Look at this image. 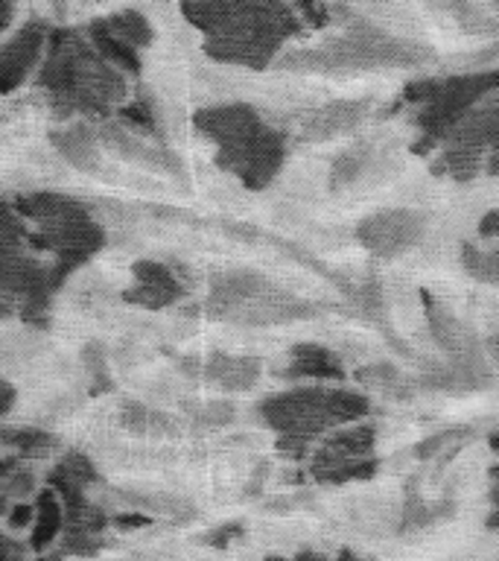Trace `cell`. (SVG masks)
Instances as JSON below:
<instances>
[{
  "instance_id": "cell-1",
  "label": "cell",
  "mask_w": 499,
  "mask_h": 561,
  "mask_svg": "<svg viewBox=\"0 0 499 561\" xmlns=\"http://www.w3.org/2000/svg\"><path fill=\"white\" fill-rule=\"evenodd\" d=\"M266 427L278 436H298L315 442L345 421L365 419L371 412L365 394L324 386H298L292 392L271 394L257 407Z\"/></svg>"
},
{
  "instance_id": "cell-2",
  "label": "cell",
  "mask_w": 499,
  "mask_h": 561,
  "mask_svg": "<svg viewBox=\"0 0 499 561\" xmlns=\"http://www.w3.org/2000/svg\"><path fill=\"white\" fill-rule=\"evenodd\" d=\"M497 88V73H459V77L441 79V88L432 103L423 105V112L418 114V126L423 131V138L415 147V152H427L444 140L459 123L473 112V105L479 103L481 96L490 94Z\"/></svg>"
},
{
  "instance_id": "cell-3",
  "label": "cell",
  "mask_w": 499,
  "mask_h": 561,
  "mask_svg": "<svg viewBox=\"0 0 499 561\" xmlns=\"http://www.w3.org/2000/svg\"><path fill=\"white\" fill-rule=\"evenodd\" d=\"M283 158H287V140L280 131L269 129L266 123L245 131L243 138H236L234 144L219 147L217 152L219 167L240 175V182L248 191H263L280 173Z\"/></svg>"
},
{
  "instance_id": "cell-4",
  "label": "cell",
  "mask_w": 499,
  "mask_h": 561,
  "mask_svg": "<svg viewBox=\"0 0 499 561\" xmlns=\"http://www.w3.org/2000/svg\"><path fill=\"white\" fill-rule=\"evenodd\" d=\"M423 228H427V219L418 210H376V214L359 222L357 240L374 257L392 261V257H401V254H406L420 243Z\"/></svg>"
},
{
  "instance_id": "cell-5",
  "label": "cell",
  "mask_w": 499,
  "mask_h": 561,
  "mask_svg": "<svg viewBox=\"0 0 499 561\" xmlns=\"http://www.w3.org/2000/svg\"><path fill=\"white\" fill-rule=\"evenodd\" d=\"M44 50V26L35 24L21 26L15 38L0 44V94H9L26 82L30 70L38 65Z\"/></svg>"
},
{
  "instance_id": "cell-6",
  "label": "cell",
  "mask_w": 499,
  "mask_h": 561,
  "mask_svg": "<svg viewBox=\"0 0 499 561\" xmlns=\"http://www.w3.org/2000/svg\"><path fill=\"white\" fill-rule=\"evenodd\" d=\"M196 129L201 135H208L217 147H228L236 138H243L245 131H252L254 126H260L263 117L257 108L248 103H228V105H213V108H201L193 117Z\"/></svg>"
},
{
  "instance_id": "cell-7",
  "label": "cell",
  "mask_w": 499,
  "mask_h": 561,
  "mask_svg": "<svg viewBox=\"0 0 499 561\" xmlns=\"http://www.w3.org/2000/svg\"><path fill=\"white\" fill-rule=\"evenodd\" d=\"M374 424H350V427L333 430L330 436L322 442V447L313 454V471H327V468H336V465L368 459L371 450H374Z\"/></svg>"
},
{
  "instance_id": "cell-8",
  "label": "cell",
  "mask_w": 499,
  "mask_h": 561,
  "mask_svg": "<svg viewBox=\"0 0 499 561\" xmlns=\"http://www.w3.org/2000/svg\"><path fill=\"white\" fill-rule=\"evenodd\" d=\"M12 210H15V217L21 219V222H24V219H33V222H38V228L56 226V222H65V219L91 217L85 202L53 191L24 193V196H18V199L12 202Z\"/></svg>"
},
{
  "instance_id": "cell-9",
  "label": "cell",
  "mask_w": 499,
  "mask_h": 561,
  "mask_svg": "<svg viewBox=\"0 0 499 561\" xmlns=\"http://www.w3.org/2000/svg\"><path fill=\"white\" fill-rule=\"evenodd\" d=\"M205 377L222 392H248L260 380V359L213 354L205 366Z\"/></svg>"
},
{
  "instance_id": "cell-10",
  "label": "cell",
  "mask_w": 499,
  "mask_h": 561,
  "mask_svg": "<svg viewBox=\"0 0 499 561\" xmlns=\"http://www.w3.org/2000/svg\"><path fill=\"white\" fill-rule=\"evenodd\" d=\"M0 289L9 293V296H15L18 301L33 296V293H42V289H50V284H47V266L33 261V257H24V254L7 257V261H0Z\"/></svg>"
},
{
  "instance_id": "cell-11",
  "label": "cell",
  "mask_w": 499,
  "mask_h": 561,
  "mask_svg": "<svg viewBox=\"0 0 499 561\" xmlns=\"http://www.w3.org/2000/svg\"><path fill=\"white\" fill-rule=\"evenodd\" d=\"M423 305H427V316H429V331L436 336V342L441 348L453 357H462V354H471L476 351V342H473L471 331L464 328L453 313H446L444 307L438 305L436 298L423 293Z\"/></svg>"
},
{
  "instance_id": "cell-12",
  "label": "cell",
  "mask_w": 499,
  "mask_h": 561,
  "mask_svg": "<svg viewBox=\"0 0 499 561\" xmlns=\"http://www.w3.org/2000/svg\"><path fill=\"white\" fill-rule=\"evenodd\" d=\"M53 147L59 149V156L70 161L79 170H94L100 161V140L96 131L88 123H70L65 129L53 131Z\"/></svg>"
},
{
  "instance_id": "cell-13",
  "label": "cell",
  "mask_w": 499,
  "mask_h": 561,
  "mask_svg": "<svg viewBox=\"0 0 499 561\" xmlns=\"http://www.w3.org/2000/svg\"><path fill=\"white\" fill-rule=\"evenodd\" d=\"M283 377H313V380H341L339 359L333 357L324 345H295L292 348V366H287Z\"/></svg>"
},
{
  "instance_id": "cell-14",
  "label": "cell",
  "mask_w": 499,
  "mask_h": 561,
  "mask_svg": "<svg viewBox=\"0 0 499 561\" xmlns=\"http://www.w3.org/2000/svg\"><path fill=\"white\" fill-rule=\"evenodd\" d=\"M365 114V103H350V100H339V103L324 105L322 112L310 117L306 135L310 138H333V135H345V131L357 129L359 121Z\"/></svg>"
},
{
  "instance_id": "cell-15",
  "label": "cell",
  "mask_w": 499,
  "mask_h": 561,
  "mask_svg": "<svg viewBox=\"0 0 499 561\" xmlns=\"http://www.w3.org/2000/svg\"><path fill=\"white\" fill-rule=\"evenodd\" d=\"M33 508H35V517H33V538H30V547H33L35 552H44L47 547H53L56 538L61 535L65 512H61L59 497H56L50 489L38 491Z\"/></svg>"
},
{
  "instance_id": "cell-16",
  "label": "cell",
  "mask_w": 499,
  "mask_h": 561,
  "mask_svg": "<svg viewBox=\"0 0 499 561\" xmlns=\"http://www.w3.org/2000/svg\"><path fill=\"white\" fill-rule=\"evenodd\" d=\"M88 38H91V47L96 50V56L103 61H108L114 70H120L123 77L131 73V77H138L140 73V59L138 50H131L129 44H123L117 35H112L103 26V21H94V24L88 26Z\"/></svg>"
},
{
  "instance_id": "cell-17",
  "label": "cell",
  "mask_w": 499,
  "mask_h": 561,
  "mask_svg": "<svg viewBox=\"0 0 499 561\" xmlns=\"http://www.w3.org/2000/svg\"><path fill=\"white\" fill-rule=\"evenodd\" d=\"M103 26L112 35H117L123 44H129L131 50L152 44V24L140 15L138 9H120V12L103 18Z\"/></svg>"
},
{
  "instance_id": "cell-18",
  "label": "cell",
  "mask_w": 499,
  "mask_h": 561,
  "mask_svg": "<svg viewBox=\"0 0 499 561\" xmlns=\"http://www.w3.org/2000/svg\"><path fill=\"white\" fill-rule=\"evenodd\" d=\"M371 164V149L365 144H357V147H348L336 161H333L330 170V184L333 187H345V184H353L359 175L365 173V167Z\"/></svg>"
},
{
  "instance_id": "cell-19",
  "label": "cell",
  "mask_w": 499,
  "mask_h": 561,
  "mask_svg": "<svg viewBox=\"0 0 499 561\" xmlns=\"http://www.w3.org/2000/svg\"><path fill=\"white\" fill-rule=\"evenodd\" d=\"M462 263L464 270L471 272L476 280H485V284H497V272H499V261L494 252H481L473 243L462 245Z\"/></svg>"
},
{
  "instance_id": "cell-20",
  "label": "cell",
  "mask_w": 499,
  "mask_h": 561,
  "mask_svg": "<svg viewBox=\"0 0 499 561\" xmlns=\"http://www.w3.org/2000/svg\"><path fill=\"white\" fill-rule=\"evenodd\" d=\"M376 459L368 456V459H359V462H345L336 465V468H327V471H313V477L318 482H350V480H368L374 477Z\"/></svg>"
},
{
  "instance_id": "cell-21",
  "label": "cell",
  "mask_w": 499,
  "mask_h": 561,
  "mask_svg": "<svg viewBox=\"0 0 499 561\" xmlns=\"http://www.w3.org/2000/svg\"><path fill=\"white\" fill-rule=\"evenodd\" d=\"M56 471L65 473L70 482H77V485H82V489H88L91 482H100V473H96L94 462H91L85 454H79V450L65 456V459L56 465Z\"/></svg>"
},
{
  "instance_id": "cell-22",
  "label": "cell",
  "mask_w": 499,
  "mask_h": 561,
  "mask_svg": "<svg viewBox=\"0 0 499 561\" xmlns=\"http://www.w3.org/2000/svg\"><path fill=\"white\" fill-rule=\"evenodd\" d=\"M126 301L129 305H138V307H149V310H161V307H170V305H178L182 301V293H170V289H155V287H135L126 289Z\"/></svg>"
},
{
  "instance_id": "cell-23",
  "label": "cell",
  "mask_w": 499,
  "mask_h": 561,
  "mask_svg": "<svg viewBox=\"0 0 499 561\" xmlns=\"http://www.w3.org/2000/svg\"><path fill=\"white\" fill-rule=\"evenodd\" d=\"M117 114H120L126 126H135V129L147 131V135L158 138L155 112L149 108V103L143 100V96H140V100H135V103H129V105H120V108H117Z\"/></svg>"
},
{
  "instance_id": "cell-24",
  "label": "cell",
  "mask_w": 499,
  "mask_h": 561,
  "mask_svg": "<svg viewBox=\"0 0 499 561\" xmlns=\"http://www.w3.org/2000/svg\"><path fill=\"white\" fill-rule=\"evenodd\" d=\"M33 489H35V477H33V473H30V471H18V468L12 473H9L7 480L0 482V491L7 494L9 503H12V500H18V503H21V500L33 494Z\"/></svg>"
},
{
  "instance_id": "cell-25",
  "label": "cell",
  "mask_w": 499,
  "mask_h": 561,
  "mask_svg": "<svg viewBox=\"0 0 499 561\" xmlns=\"http://www.w3.org/2000/svg\"><path fill=\"white\" fill-rule=\"evenodd\" d=\"M357 377L362 383L376 386V389H388V386L401 383V371L388 363H376V366H368L362 371H357Z\"/></svg>"
},
{
  "instance_id": "cell-26",
  "label": "cell",
  "mask_w": 499,
  "mask_h": 561,
  "mask_svg": "<svg viewBox=\"0 0 499 561\" xmlns=\"http://www.w3.org/2000/svg\"><path fill=\"white\" fill-rule=\"evenodd\" d=\"M82 359H85L88 371H91V377L96 380V386L112 389V377H108V366H105L103 348H100V345H88V348L82 351Z\"/></svg>"
},
{
  "instance_id": "cell-27",
  "label": "cell",
  "mask_w": 499,
  "mask_h": 561,
  "mask_svg": "<svg viewBox=\"0 0 499 561\" xmlns=\"http://www.w3.org/2000/svg\"><path fill=\"white\" fill-rule=\"evenodd\" d=\"M441 88V79H415L403 88V100L406 103H432Z\"/></svg>"
},
{
  "instance_id": "cell-28",
  "label": "cell",
  "mask_w": 499,
  "mask_h": 561,
  "mask_svg": "<svg viewBox=\"0 0 499 561\" xmlns=\"http://www.w3.org/2000/svg\"><path fill=\"white\" fill-rule=\"evenodd\" d=\"M123 424L131 433H147L149 430V410L140 401H126L123 403Z\"/></svg>"
},
{
  "instance_id": "cell-29",
  "label": "cell",
  "mask_w": 499,
  "mask_h": 561,
  "mask_svg": "<svg viewBox=\"0 0 499 561\" xmlns=\"http://www.w3.org/2000/svg\"><path fill=\"white\" fill-rule=\"evenodd\" d=\"M199 419L205 421V424H213V427L231 424V421H234V403H231V401L208 403V407L199 412Z\"/></svg>"
},
{
  "instance_id": "cell-30",
  "label": "cell",
  "mask_w": 499,
  "mask_h": 561,
  "mask_svg": "<svg viewBox=\"0 0 499 561\" xmlns=\"http://www.w3.org/2000/svg\"><path fill=\"white\" fill-rule=\"evenodd\" d=\"M459 436H467V430H444V433H438V436L420 442V447L415 454H418L420 459H429V456H436L438 450H444L446 442H455Z\"/></svg>"
},
{
  "instance_id": "cell-31",
  "label": "cell",
  "mask_w": 499,
  "mask_h": 561,
  "mask_svg": "<svg viewBox=\"0 0 499 561\" xmlns=\"http://www.w3.org/2000/svg\"><path fill=\"white\" fill-rule=\"evenodd\" d=\"M7 517H9V526H12V529H26V526H33V517H35L33 503H26V500H21V503H12L7 512Z\"/></svg>"
},
{
  "instance_id": "cell-32",
  "label": "cell",
  "mask_w": 499,
  "mask_h": 561,
  "mask_svg": "<svg viewBox=\"0 0 499 561\" xmlns=\"http://www.w3.org/2000/svg\"><path fill=\"white\" fill-rule=\"evenodd\" d=\"M278 450L280 454L292 456V459H304V456L313 450V442H306V438L298 436H278Z\"/></svg>"
},
{
  "instance_id": "cell-33",
  "label": "cell",
  "mask_w": 499,
  "mask_h": 561,
  "mask_svg": "<svg viewBox=\"0 0 499 561\" xmlns=\"http://www.w3.org/2000/svg\"><path fill=\"white\" fill-rule=\"evenodd\" d=\"M236 535H243V524H240V520H231V524H222L219 529L205 535V543H210V547H225V543L231 541V538H236Z\"/></svg>"
},
{
  "instance_id": "cell-34",
  "label": "cell",
  "mask_w": 499,
  "mask_h": 561,
  "mask_svg": "<svg viewBox=\"0 0 499 561\" xmlns=\"http://www.w3.org/2000/svg\"><path fill=\"white\" fill-rule=\"evenodd\" d=\"M0 561H26V547L0 533Z\"/></svg>"
},
{
  "instance_id": "cell-35",
  "label": "cell",
  "mask_w": 499,
  "mask_h": 561,
  "mask_svg": "<svg viewBox=\"0 0 499 561\" xmlns=\"http://www.w3.org/2000/svg\"><path fill=\"white\" fill-rule=\"evenodd\" d=\"M112 524L117 529H143V526L152 524V517L143 515V512H123V515H114Z\"/></svg>"
},
{
  "instance_id": "cell-36",
  "label": "cell",
  "mask_w": 499,
  "mask_h": 561,
  "mask_svg": "<svg viewBox=\"0 0 499 561\" xmlns=\"http://www.w3.org/2000/svg\"><path fill=\"white\" fill-rule=\"evenodd\" d=\"M497 222H499L497 210H488V217L479 222V234L485 237V240H494V237H497Z\"/></svg>"
},
{
  "instance_id": "cell-37",
  "label": "cell",
  "mask_w": 499,
  "mask_h": 561,
  "mask_svg": "<svg viewBox=\"0 0 499 561\" xmlns=\"http://www.w3.org/2000/svg\"><path fill=\"white\" fill-rule=\"evenodd\" d=\"M12 403H15V389L0 380V415H7L12 410Z\"/></svg>"
},
{
  "instance_id": "cell-38",
  "label": "cell",
  "mask_w": 499,
  "mask_h": 561,
  "mask_svg": "<svg viewBox=\"0 0 499 561\" xmlns=\"http://www.w3.org/2000/svg\"><path fill=\"white\" fill-rule=\"evenodd\" d=\"M15 313H18V298L0 289V319H9V316H15Z\"/></svg>"
},
{
  "instance_id": "cell-39",
  "label": "cell",
  "mask_w": 499,
  "mask_h": 561,
  "mask_svg": "<svg viewBox=\"0 0 499 561\" xmlns=\"http://www.w3.org/2000/svg\"><path fill=\"white\" fill-rule=\"evenodd\" d=\"M18 468V456H3V459H0V482L7 480L9 473L15 471Z\"/></svg>"
},
{
  "instance_id": "cell-40",
  "label": "cell",
  "mask_w": 499,
  "mask_h": 561,
  "mask_svg": "<svg viewBox=\"0 0 499 561\" xmlns=\"http://www.w3.org/2000/svg\"><path fill=\"white\" fill-rule=\"evenodd\" d=\"M12 18H15V7L12 3H0V33L7 30Z\"/></svg>"
},
{
  "instance_id": "cell-41",
  "label": "cell",
  "mask_w": 499,
  "mask_h": 561,
  "mask_svg": "<svg viewBox=\"0 0 499 561\" xmlns=\"http://www.w3.org/2000/svg\"><path fill=\"white\" fill-rule=\"evenodd\" d=\"M269 561H330V559H324L322 552H298L295 559H269Z\"/></svg>"
},
{
  "instance_id": "cell-42",
  "label": "cell",
  "mask_w": 499,
  "mask_h": 561,
  "mask_svg": "<svg viewBox=\"0 0 499 561\" xmlns=\"http://www.w3.org/2000/svg\"><path fill=\"white\" fill-rule=\"evenodd\" d=\"M9 506H12V503H9V500H7V494H3V491H0V515H7V512H9Z\"/></svg>"
},
{
  "instance_id": "cell-43",
  "label": "cell",
  "mask_w": 499,
  "mask_h": 561,
  "mask_svg": "<svg viewBox=\"0 0 499 561\" xmlns=\"http://www.w3.org/2000/svg\"><path fill=\"white\" fill-rule=\"evenodd\" d=\"M339 559H341V561H359L357 556H353V552H350V550H341V552H339Z\"/></svg>"
}]
</instances>
